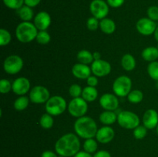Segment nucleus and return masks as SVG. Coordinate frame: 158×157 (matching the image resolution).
I'll return each instance as SVG.
<instances>
[{
  "mask_svg": "<svg viewBox=\"0 0 158 157\" xmlns=\"http://www.w3.org/2000/svg\"><path fill=\"white\" fill-rule=\"evenodd\" d=\"M80 149V141L77 134L69 132L62 135L55 144V150L63 157L74 156Z\"/></svg>",
  "mask_w": 158,
  "mask_h": 157,
  "instance_id": "f257e3e1",
  "label": "nucleus"
},
{
  "mask_svg": "<svg viewBox=\"0 0 158 157\" xmlns=\"http://www.w3.org/2000/svg\"><path fill=\"white\" fill-rule=\"evenodd\" d=\"M73 127L76 134L84 139L95 137L98 130L95 120L91 117L86 115L77 119L74 123Z\"/></svg>",
  "mask_w": 158,
  "mask_h": 157,
  "instance_id": "f03ea898",
  "label": "nucleus"
},
{
  "mask_svg": "<svg viewBox=\"0 0 158 157\" xmlns=\"http://www.w3.org/2000/svg\"><path fill=\"white\" fill-rule=\"evenodd\" d=\"M39 30L34 23L31 22H22L15 29V37L22 43H29L35 40Z\"/></svg>",
  "mask_w": 158,
  "mask_h": 157,
  "instance_id": "7ed1b4c3",
  "label": "nucleus"
},
{
  "mask_svg": "<svg viewBox=\"0 0 158 157\" xmlns=\"http://www.w3.org/2000/svg\"><path fill=\"white\" fill-rule=\"evenodd\" d=\"M67 103L63 97L60 95H53L46 103L45 109L47 113L52 116H57L63 114L67 109Z\"/></svg>",
  "mask_w": 158,
  "mask_h": 157,
  "instance_id": "20e7f679",
  "label": "nucleus"
},
{
  "mask_svg": "<svg viewBox=\"0 0 158 157\" xmlns=\"http://www.w3.org/2000/svg\"><path fill=\"white\" fill-rule=\"evenodd\" d=\"M117 123L125 129H133L140 125V119L138 115L131 111H121L117 115Z\"/></svg>",
  "mask_w": 158,
  "mask_h": 157,
  "instance_id": "39448f33",
  "label": "nucleus"
},
{
  "mask_svg": "<svg viewBox=\"0 0 158 157\" xmlns=\"http://www.w3.org/2000/svg\"><path fill=\"white\" fill-rule=\"evenodd\" d=\"M113 91L118 97H127L132 89V81L127 75H120L113 83Z\"/></svg>",
  "mask_w": 158,
  "mask_h": 157,
  "instance_id": "423d86ee",
  "label": "nucleus"
},
{
  "mask_svg": "<svg viewBox=\"0 0 158 157\" xmlns=\"http://www.w3.org/2000/svg\"><path fill=\"white\" fill-rule=\"evenodd\" d=\"M67 109L69 113L73 117L78 119L84 116L88 111V104L86 100L82 97L72 99L68 103Z\"/></svg>",
  "mask_w": 158,
  "mask_h": 157,
  "instance_id": "0eeeda50",
  "label": "nucleus"
},
{
  "mask_svg": "<svg viewBox=\"0 0 158 157\" xmlns=\"http://www.w3.org/2000/svg\"><path fill=\"white\" fill-rule=\"evenodd\" d=\"M24 62L18 55H11L3 62V69L9 75H15L23 69Z\"/></svg>",
  "mask_w": 158,
  "mask_h": 157,
  "instance_id": "6e6552de",
  "label": "nucleus"
},
{
  "mask_svg": "<svg viewBox=\"0 0 158 157\" xmlns=\"http://www.w3.org/2000/svg\"><path fill=\"white\" fill-rule=\"evenodd\" d=\"M29 99L34 104H46L50 98V92L49 89L43 86H35L29 91Z\"/></svg>",
  "mask_w": 158,
  "mask_h": 157,
  "instance_id": "1a4fd4ad",
  "label": "nucleus"
},
{
  "mask_svg": "<svg viewBox=\"0 0 158 157\" xmlns=\"http://www.w3.org/2000/svg\"><path fill=\"white\" fill-rule=\"evenodd\" d=\"M109 5L104 0H93L89 4V11L94 17L101 20L109 14Z\"/></svg>",
  "mask_w": 158,
  "mask_h": 157,
  "instance_id": "9d476101",
  "label": "nucleus"
},
{
  "mask_svg": "<svg viewBox=\"0 0 158 157\" xmlns=\"http://www.w3.org/2000/svg\"><path fill=\"white\" fill-rule=\"evenodd\" d=\"M157 26L156 22L153 21L148 17L140 18L136 23V29H137V32L145 36L154 35V32Z\"/></svg>",
  "mask_w": 158,
  "mask_h": 157,
  "instance_id": "9b49d317",
  "label": "nucleus"
},
{
  "mask_svg": "<svg viewBox=\"0 0 158 157\" xmlns=\"http://www.w3.org/2000/svg\"><path fill=\"white\" fill-rule=\"evenodd\" d=\"M90 68L92 73L97 77H104L109 75L112 69L110 63L103 60L102 58L99 60H94L91 64Z\"/></svg>",
  "mask_w": 158,
  "mask_h": 157,
  "instance_id": "f8f14e48",
  "label": "nucleus"
},
{
  "mask_svg": "<svg viewBox=\"0 0 158 157\" xmlns=\"http://www.w3.org/2000/svg\"><path fill=\"white\" fill-rule=\"evenodd\" d=\"M100 105L104 110L116 111L119 107V99L115 94L105 93L100 96Z\"/></svg>",
  "mask_w": 158,
  "mask_h": 157,
  "instance_id": "ddd939ff",
  "label": "nucleus"
},
{
  "mask_svg": "<svg viewBox=\"0 0 158 157\" xmlns=\"http://www.w3.org/2000/svg\"><path fill=\"white\" fill-rule=\"evenodd\" d=\"M30 88V81L26 77H19L12 83V92L19 96L26 95L31 90Z\"/></svg>",
  "mask_w": 158,
  "mask_h": 157,
  "instance_id": "4468645a",
  "label": "nucleus"
},
{
  "mask_svg": "<svg viewBox=\"0 0 158 157\" xmlns=\"http://www.w3.org/2000/svg\"><path fill=\"white\" fill-rule=\"evenodd\" d=\"M51 16L46 11L38 12L34 17L33 23L39 31H45L50 26Z\"/></svg>",
  "mask_w": 158,
  "mask_h": 157,
  "instance_id": "2eb2a0df",
  "label": "nucleus"
},
{
  "mask_svg": "<svg viewBox=\"0 0 158 157\" xmlns=\"http://www.w3.org/2000/svg\"><path fill=\"white\" fill-rule=\"evenodd\" d=\"M114 135H115V132L114 129L110 126H104L98 129L95 137L98 143L106 144L110 143L114 139Z\"/></svg>",
  "mask_w": 158,
  "mask_h": 157,
  "instance_id": "dca6fc26",
  "label": "nucleus"
},
{
  "mask_svg": "<svg viewBox=\"0 0 158 157\" xmlns=\"http://www.w3.org/2000/svg\"><path fill=\"white\" fill-rule=\"evenodd\" d=\"M142 123L148 130L156 129L158 125V112L154 109H148L143 114Z\"/></svg>",
  "mask_w": 158,
  "mask_h": 157,
  "instance_id": "f3484780",
  "label": "nucleus"
},
{
  "mask_svg": "<svg viewBox=\"0 0 158 157\" xmlns=\"http://www.w3.org/2000/svg\"><path fill=\"white\" fill-rule=\"evenodd\" d=\"M71 72L74 77L80 79H87L88 77L92 73L91 68L88 65L80 62L76 63L72 67Z\"/></svg>",
  "mask_w": 158,
  "mask_h": 157,
  "instance_id": "a211bd4d",
  "label": "nucleus"
},
{
  "mask_svg": "<svg viewBox=\"0 0 158 157\" xmlns=\"http://www.w3.org/2000/svg\"><path fill=\"white\" fill-rule=\"evenodd\" d=\"M117 115L115 111L104 110L99 116L100 123L104 126H110L117 121Z\"/></svg>",
  "mask_w": 158,
  "mask_h": 157,
  "instance_id": "6ab92c4d",
  "label": "nucleus"
},
{
  "mask_svg": "<svg viewBox=\"0 0 158 157\" xmlns=\"http://www.w3.org/2000/svg\"><path fill=\"white\" fill-rule=\"evenodd\" d=\"M141 56L143 59L148 62L157 61L158 58V48L155 46H149L142 51Z\"/></svg>",
  "mask_w": 158,
  "mask_h": 157,
  "instance_id": "aec40b11",
  "label": "nucleus"
},
{
  "mask_svg": "<svg viewBox=\"0 0 158 157\" xmlns=\"http://www.w3.org/2000/svg\"><path fill=\"white\" fill-rule=\"evenodd\" d=\"M100 29L103 33L110 35L116 30V23L113 19L104 18L100 21Z\"/></svg>",
  "mask_w": 158,
  "mask_h": 157,
  "instance_id": "412c9836",
  "label": "nucleus"
},
{
  "mask_svg": "<svg viewBox=\"0 0 158 157\" xmlns=\"http://www.w3.org/2000/svg\"><path fill=\"white\" fill-rule=\"evenodd\" d=\"M16 13L23 22H30L33 17H35L32 8L26 5H23L21 8L16 10Z\"/></svg>",
  "mask_w": 158,
  "mask_h": 157,
  "instance_id": "4be33fe9",
  "label": "nucleus"
},
{
  "mask_svg": "<svg viewBox=\"0 0 158 157\" xmlns=\"http://www.w3.org/2000/svg\"><path fill=\"white\" fill-rule=\"evenodd\" d=\"M121 66L127 72L133 71L136 68L135 58L130 53L124 54L121 58Z\"/></svg>",
  "mask_w": 158,
  "mask_h": 157,
  "instance_id": "5701e85b",
  "label": "nucleus"
},
{
  "mask_svg": "<svg viewBox=\"0 0 158 157\" xmlns=\"http://www.w3.org/2000/svg\"><path fill=\"white\" fill-rule=\"evenodd\" d=\"M81 97L87 103L94 102L98 98V91L96 89V87L87 86L84 89H83Z\"/></svg>",
  "mask_w": 158,
  "mask_h": 157,
  "instance_id": "b1692460",
  "label": "nucleus"
},
{
  "mask_svg": "<svg viewBox=\"0 0 158 157\" xmlns=\"http://www.w3.org/2000/svg\"><path fill=\"white\" fill-rule=\"evenodd\" d=\"M77 58L79 62L86 65L92 64L93 62L94 61V55H93L92 52H89V50H86V49L79 51L78 53H77Z\"/></svg>",
  "mask_w": 158,
  "mask_h": 157,
  "instance_id": "393cba45",
  "label": "nucleus"
},
{
  "mask_svg": "<svg viewBox=\"0 0 158 157\" xmlns=\"http://www.w3.org/2000/svg\"><path fill=\"white\" fill-rule=\"evenodd\" d=\"M29 102H30L29 97L26 95H20L15 100L13 106L16 111H23L28 107Z\"/></svg>",
  "mask_w": 158,
  "mask_h": 157,
  "instance_id": "a878e982",
  "label": "nucleus"
},
{
  "mask_svg": "<svg viewBox=\"0 0 158 157\" xmlns=\"http://www.w3.org/2000/svg\"><path fill=\"white\" fill-rule=\"evenodd\" d=\"M40 125L43 129H50L54 125V119L52 115L49 113H44L40 119Z\"/></svg>",
  "mask_w": 158,
  "mask_h": 157,
  "instance_id": "bb28decb",
  "label": "nucleus"
},
{
  "mask_svg": "<svg viewBox=\"0 0 158 157\" xmlns=\"http://www.w3.org/2000/svg\"><path fill=\"white\" fill-rule=\"evenodd\" d=\"M127 100L132 104H138L143 99V93L139 89H134L127 96Z\"/></svg>",
  "mask_w": 158,
  "mask_h": 157,
  "instance_id": "cd10ccee",
  "label": "nucleus"
},
{
  "mask_svg": "<svg viewBox=\"0 0 158 157\" xmlns=\"http://www.w3.org/2000/svg\"><path fill=\"white\" fill-rule=\"evenodd\" d=\"M97 149H98V143H97V139H94V138L85 139L84 143H83V149H84V151L92 154L97 152Z\"/></svg>",
  "mask_w": 158,
  "mask_h": 157,
  "instance_id": "c85d7f7f",
  "label": "nucleus"
},
{
  "mask_svg": "<svg viewBox=\"0 0 158 157\" xmlns=\"http://www.w3.org/2000/svg\"><path fill=\"white\" fill-rule=\"evenodd\" d=\"M148 73L154 81H158V61L150 62L148 66Z\"/></svg>",
  "mask_w": 158,
  "mask_h": 157,
  "instance_id": "c756f323",
  "label": "nucleus"
},
{
  "mask_svg": "<svg viewBox=\"0 0 158 157\" xmlns=\"http://www.w3.org/2000/svg\"><path fill=\"white\" fill-rule=\"evenodd\" d=\"M51 40V36L49 32L46 30L39 31L37 36L35 38V41L40 45H46L49 43Z\"/></svg>",
  "mask_w": 158,
  "mask_h": 157,
  "instance_id": "7c9ffc66",
  "label": "nucleus"
},
{
  "mask_svg": "<svg viewBox=\"0 0 158 157\" xmlns=\"http://www.w3.org/2000/svg\"><path fill=\"white\" fill-rule=\"evenodd\" d=\"M12 41V35L6 29H0V46H5L9 45Z\"/></svg>",
  "mask_w": 158,
  "mask_h": 157,
  "instance_id": "2f4dec72",
  "label": "nucleus"
},
{
  "mask_svg": "<svg viewBox=\"0 0 158 157\" xmlns=\"http://www.w3.org/2000/svg\"><path fill=\"white\" fill-rule=\"evenodd\" d=\"M148 129L143 125V126L139 125L133 130V135H134V138L137 139H143V138L146 137L147 134H148Z\"/></svg>",
  "mask_w": 158,
  "mask_h": 157,
  "instance_id": "473e14b6",
  "label": "nucleus"
},
{
  "mask_svg": "<svg viewBox=\"0 0 158 157\" xmlns=\"http://www.w3.org/2000/svg\"><path fill=\"white\" fill-rule=\"evenodd\" d=\"M2 1L6 7L14 10H18L23 5H25L24 0H2Z\"/></svg>",
  "mask_w": 158,
  "mask_h": 157,
  "instance_id": "72a5a7b5",
  "label": "nucleus"
},
{
  "mask_svg": "<svg viewBox=\"0 0 158 157\" xmlns=\"http://www.w3.org/2000/svg\"><path fill=\"white\" fill-rule=\"evenodd\" d=\"M83 89L78 84H73L69 88V94L73 99L79 98L82 95Z\"/></svg>",
  "mask_w": 158,
  "mask_h": 157,
  "instance_id": "f704fd0d",
  "label": "nucleus"
},
{
  "mask_svg": "<svg viewBox=\"0 0 158 157\" xmlns=\"http://www.w3.org/2000/svg\"><path fill=\"white\" fill-rule=\"evenodd\" d=\"M12 90V83L6 78L0 80V92L2 94H7Z\"/></svg>",
  "mask_w": 158,
  "mask_h": 157,
  "instance_id": "c9c22d12",
  "label": "nucleus"
},
{
  "mask_svg": "<svg viewBox=\"0 0 158 157\" xmlns=\"http://www.w3.org/2000/svg\"><path fill=\"white\" fill-rule=\"evenodd\" d=\"M86 27L89 31H96L100 28V21L98 18L92 16L86 21Z\"/></svg>",
  "mask_w": 158,
  "mask_h": 157,
  "instance_id": "e433bc0d",
  "label": "nucleus"
},
{
  "mask_svg": "<svg viewBox=\"0 0 158 157\" xmlns=\"http://www.w3.org/2000/svg\"><path fill=\"white\" fill-rule=\"evenodd\" d=\"M148 17L154 22L158 21V6H150L147 11Z\"/></svg>",
  "mask_w": 158,
  "mask_h": 157,
  "instance_id": "4c0bfd02",
  "label": "nucleus"
},
{
  "mask_svg": "<svg viewBox=\"0 0 158 157\" xmlns=\"http://www.w3.org/2000/svg\"><path fill=\"white\" fill-rule=\"evenodd\" d=\"M86 83H87V85L89 86L96 87L99 83L98 77L96 76V75H89V76L87 78V79H86Z\"/></svg>",
  "mask_w": 158,
  "mask_h": 157,
  "instance_id": "58836bf2",
  "label": "nucleus"
},
{
  "mask_svg": "<svg viewBox=\"0 0 158 157\" xmlns=\"http://www.w3.org/2000/svg\"><path fill=\"white\" fill-rule=\"evenodd\" d=\"M125 0H106V2L109 6L112 8H119L124 3Z\"/></svg>",
  "mask_w": 158,
  "mask_h": 157,
  "instance_id": "ea45409f",
  "label": "nucleus"
},
{
  "mask_svg": "<svg viewBox=\"0 0 158 157\" xmlns=\"http://www.w3.org/2000/svg\"><path fill=\"white\" fill-rule=\"evenodd\" d=\"M94 157H111V155L108 151L99 150L94 153Z\"/></svg>",
  "mask_w": 158,
  "mask_h": 157,
  "instance_id": "a19ab883",
  "label": "nucleus"
},
{
  "mask_svg": "<svg viewBox=\"0 0 158 157\" xmlns=\"http://www.w3.org/2000/svg\"><path fill=\"white\" fill-rule=\"evenodd\" d=\"M41 0H24L25 5L29 6L31 8H34L38 6Z\"/></svg>",
  "mask_w": 158,
  "mask_h": 157,
  "instance_id": "79ce46f5",
  "label": "nucleus"
},
{
  "mask_svg": "<svg viewBox=\"0 0 158 157\" xmlns=\"http://www.w3.org/2000/svg\"><path fill=\"white\" fill-rule=\"evenodd\" d=\"M41 157H59L57 155V153H55L52 151H49V150H46L44 151V152L42 153Z\"/></svg>",
  "mask_w": 158,
  "mask_h": 157,
  "instance_id": "37998d69",
  "label": "nucleus"
},
{
  "mask_svg": "<svg viewBox=\"0 0 158 157\" xmlns=\"http://www.w3.org/2000/svg\"><path fill=\"white\" fill-rule=\"evenodd\" d=\"M74 157H94L89 152H86V151H80V152H77Z\"/></svg>",
  "mask_w": 158,
  "mask_h": 157,
  "instance_id": "c03bdc74",
  "label": "nucleus"
},
{
  "mask_svg": "<svg viewBox=\"0 0 158 157\" xmlns=\"http://www.w3.org/2000/svg\"><path fill=\"white\" fill-rule=\"evenodd\" d=\"M93 55H94V60L101 59V54L99 52H97V51H96V52H93Z\"/></svg>",
  "mask_w": 158,
  "mask_h": 157,
  "instance_id": "a18cd8bd",
  "label": "nucleus"
},
{
  "mask_svg": "<svg viewBox=\"0 0 158 157\" xmlns=\"http://www.w3.org/2000/svg\"><path fill=\"white\" fill-rule=\"evenodd\" d=\"M154 38H155L156 41L158 42V26H157V28H156L155 31H154Z\"/></svg>",
  "mask_w": 158,
  "mask_h": 157,
  "instance_id": "49530a36",
  "label": "nucleus"
},
{
  "mask_svg": "<svg viewBox=\"0 0 158 157\" xmlns=\"http://www.w3.org/2000/svg\"><path fill=\"white\" fill-rule=\"evenodd\" d=\"M156 132H157V135H158V125H157V127H156Z\"/></svg>",
  "mask_w": 158,
  "mask_h": 157,
  "instance_id": "de8ad7c7",
  "label": "nucleus"
}]
</instances>
